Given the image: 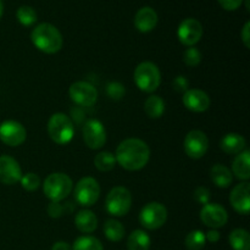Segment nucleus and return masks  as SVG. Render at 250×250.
<instances>
[{
	"label": "nucleus",
	"mask_w": 250,
	"mask_h": 250,
	"mask_svg": "<svg viewBox=\"0 0 250 250\" xmlns=\"http://www.w3.org/2000/svg\"><path fill=\"white\" fill-rule=\"evenodd\" d=\"M150 149L138 138H128L119 144L115 153L116 163L127 171H138L148 164Z\"/></svg>",
	"instance_id": "1"
},
{
	"label": "nucleus",
	"mask_w": 250,
	"mask_h": 250,
	"mask_svg": "<svg viewBox=\"0 0 250 250\" xmlns=\"http://www.w3.org/2000/svg\"><path fill=\"white\" fill-rule=\"evenodd\" d=\"M32 43L45 54H55L62 48L63 39L60 31L51 23L38 24L31 33Z\"/></svg>",
	"instance_id": "2"
},
{
	"label": "nucleus",
	"mask_w": 250,
	"mask_h": 250,
	"mask_svg": "<svg viewBox=\"0 0 250 250\" xmlns=\"http://www.w3.org/2000/svg\"><path fill=\"white\" fill-rule=\"evenodd\" d=\"M72 188V180L62 172L51 173L43 183L44 194L51 202H62L71 194Z\"/></svg>",
	"instance_id": "3"
},
{
	"label": "nucleus",
	"mask_w": 250,
	"mask_h": 250,
	"mask_svg": "<svg viewBox=\"0 0 250 250\" xmlns=\"http://www.w3.org/2000/svg\"><path fill=\"white\" fill-rule=\"evenodd\" d=\"M134 83L141 90L146 93H153L161 83V73L158 66L150 61L141 62L134 70Z\"/></svg>",
	"instance_id": "4"
},
{
	"label": "nucleus",
	"mask_w": 250,
	"mask_h": 250,
	"mask_svg": "<svg viewBox=\"0 0 250 250\" xmlns=\"http://www.w3.org/2000/svg\"><path fill=\"white\" fill-rule=\"evenodd\" d=\"M48 133L51 141L55 142L59 146H65L72 141L75 128L67 115L62 112H56L48 122Z\"/></svg>",
	"instance_id": "5"
},
{
	"label": "nucleus",
	"mask_w": 250,
	"mask_h": 250,
	"mask_svg": "<svg viewBox=\"0 0 250 250\" xmlns=\"http://www.w3.org/2000/svg\"><path fill=\"white\" fill-rule=\"evenodd\" d=\"M132 207V194L127 188L115 187L106 195L105 210L109 215L116 217L128 214Z\"/></svg>",
	"instance_id": "6"
},
{
	"label": "nucleus",
	"mask_w": 250,
	"mask_h": 250,
	"mask_svg": "<svg viewBox=\"0 0 250 250\" xmlns=\"http://www.w3.org/2000/svg\"><path fill=\"white\" fill-rule=\"evenodd\" d=\"M100 197V186L93 177H83L75 187V200L81 207H93Z\"/></svg>",
	"instance_id": "7"
},
{
	"label": "nucleus",
	"mask_w": 250,
	"mask_h": 250,
	"mask_svg": "<svg viewBox=\"0 0 250 250\" xmlns=\"http://www.w3.org/2000/svg\"><path fill=\"white\" fill-rule=\"evenodd\" d=\"M167 220V210L161 203H148L139 214V222L146 229H158Z\"/></svg>",
	"instance_id": "8"
},
{
	"label": "nucleus",
	"mask_w": 250,
	"mask_h": 250,
	"mask_svg": "<svg viewBox=\"0 0 250 250\" xmlns=\"http://www.w3.org/2000/svg\"><path fill=\"white\" fill-rule=\"evenodd\" d=\"M83 141L93 150L103 148L106 143V131L99 120L90 119L83 126Z\"/></svg>",
	"instance_id": "9"
},
{
	"label": "nucleus",
	"mask_w": 250,
	"mask_h": 250,
	"mask_svg": "<svg viewBox=\"0 0 250 250\" xmlns=\"http://www.w3.org/2000/svg\"><path fill=\"white\" fill-rule=\"evenodd\" d=\"M68 93L71 100L80 106H92L98 100L97 88L84 81H78L71 84Z\"/></svg>",
	"instance_id": "10"
},
{
	"label": "nucleus",
	"mask_w": 250,
	"mask_h": 250,
	"mask_svg": "<svg viewBox=\"0 0 250 250\" xmlns=\"http://www.w3.org/2000/svg\"><path fill=\"white\" fill-rule=\"evenodd\" d=\"M27 131L22 124L6 120L0 124V141L9 146H19L26 141Z\"/></svg>",
	"instance_id": "11"
},
{
	"label": "nucleus",
	"mask_w": 250,
	"mask_h": 250,
	"mask_svg": "<svg viewBox=\"0 0 250 250\" xmlns=\"http://www.w3.org/2000/svg\"><path fill=\"white\" fill-rule=\"evenodd\" d=\"M208 149H209V139L204 132L199 129L188 132L185 138V151L189 158H203L207 154Z\"/></svg>",
	"instance_id": "12"
},
{
	"label": "nucleus",
	"mask_w": 250,
	"mask_h": 250,
	"mask_svg": "<svg viewBox=\"0 0 250 250\" xmlns=\"http://www.w3.org/2000/svg\"><path fill=\"white\" fill-rule=\"evenodd\" d=\"M200 220L210 229H220L227 224L229 214L221 205L216 203H208L200 210Z\"/></svg>",
	"instance_id": "13"
},
{
	"label": "nucleus",
	"mask_w": 250,
	"mask_h": 250,
	"mask_svg": "<svg viewBox=\"0 0 250 250\" xmlns=\"http://www.w3.org/2000/svg\"><path fill=\"white\" fill-rule=\"evenodd\" d=\"M178 41L186 46H193L202 39L203 26L198 20L186 19L178 26Z\"/></svg>",
	"instance_id": "14"
},
{
	"label": "nucleus",
	"mask_w": 250,
	"mask_h": 250,
	"mask_svg": "<svg viewBox=\"0 0 250 250\" xmlns=\"http://www.w3.org/2000/svg\"><path fill=\"white\" fill-rule=\"evenodd\" d=\"M21 177V166L15 159L9 155L0 156V182L12 186L20 182Z\"/></svg>",
	"instance_id": "15"
},
{
	"label": "nucleus",
	"mask_w": 250,
	"mask_h": 250,
	"mask_svg": "<svg viewBox=\"0 0 250 250\" xmlns=\"http://www.w3.org/2000/svg\"><path fill=\"white\" fill-rule=\"evenodd\" d=\"M183 105L187 107L189 111L193 112H204L210 107V98L204 90L202 89H188L185 92L182 97Z\"/></svg>",
	"instance_id": "16"
},
{
	"label": "nucleus",
	"mask_w": 250,
	"mask_h": 250,
	"mask_svg": "<svg viewBox=\"0 0 250 250\" xmlns=\"http://www.w3.org/2000/svg\"><path fill=\"white\" fill-rule=\"evenodd\" d=\"M229 202L237 212L242 215H248L250 210V185L248 182H242L232 189L229 194Z\"/></svg>",
	"instance_id": "17"
},
{
	"label": "nucleus",
	"mask_w": 250,
	"mask_h": 250,
	"mask_svg": "<svg viewBox=\"0 0 250 250\" xmlns=\"http://www.w3.org/2000/svg\"><path fill=\"white\" fill-rule=\"evenodd\" d=\"M158 24V14L151 7H142L134 16V26L142 33H148L153 31Z\"/></svg>",
	"instance_id": "18"
},
{
	"label": "nucleus",
	"mask_w": 250,
	"mask_h": 250,
	"mask_svg": "<svg viewBox=\"0 0 250 250\" xmlns=\"http://www.w3.org/2000/svg\"><path fill=\"white\" fill-rule=\"evenodd\" d=\"M247 142L243 136L238 133H227L220 141V148L226 154H239L246 148Z\"/></svg>",
	"instance_id": "19"
},
{
	"label": "nucleus",
	"mask_w": 250,
	"mask_h": 250,
	"mask_svg": "<svg viewBox=\"0 0 250 250\" xmlns=\"http://www.w3.org/2000/svg\"><path fill=\"white\" fill-rule=\"evenodd\" d=\"M250 151L244 150L236 156L232 164V175L238 180L248 181L250 178Z\"/></svg>",
	"instance_id": "20"
},
{
	"label": "nucleus",
	"mask_w": 250,
	"mask_h": 250,
	"mask_svg": "<svg viewBox=\"0 0 250 250\" xmlns=\"http://www.w3.org/2000/svg\"><path fill=\"white\" fill-rule=\"evenodd\" d=\"M75 225L82 233H92L98 227V219L90 210H81L75 217Z\"/></svg>",
	"instance_id": "21"
},
{
	"label": "nucleus",
	"mask_w": 250,
	"mask_h": 250,
	"mask_svg": "<svg viewBox=\"0 0 250 250\" xmlns=\"http://www.w3.org/2000/svg\"><path fill=\"white\" fill-rule=\"evenodd\" d=\"M210 177L215 186L220 188H227L232 183V172L229 167L221 164H216L210 170Z\"/></svg>",
	"instance_id": "22"
},
{
	"label": "nucleus",
	"mask_w": 250,
	"mask_h": 250,
	"mask_svg": "<svg viewBox=\"0 0 250 250\" xmlns=\"http://www.w3.org/2000/svg\"><path fill=\"white\" fill-rule=\"evenodd\" d=\"M150 237L143 229H136L129 234L127 239L128 250H149L150 248Z\"/></svg>",
	"instance_id": "23"
},
{
	"label": "nucleus",
	"mask_w": 250,
	"mask_h": 250,
	"mask_svg": "<svg viewBox=\"0 0 250 250\" xmlns=\"http://www.w3.org/2000/svg\"><path fill=\"white\" fill-rule=\"evenodd\" d=\"M229 241L233 250H250V234L247 229H233L229 234Z\"/></svg>",
	"instance_id": "24"
},
{
	"label": "nucleus",
	"mask_w": 250,
	"mask_h": 250,
	"mask_svg": "<svg viewBox=\"0 0 250 250\" xmlns=\"http://www.w3.org/2000/svg\"><path fill=\"white\" fill-rule=\"evenodd\" d=\"M144 111L150 119H159L165 112V102L159 95H151L144 103Z\"/></svg>",
	"instance_id": "25"
},
{
	"label": "nucleus",
	"mask_w": 250,
	"mask_h": 250,
	"mask_svg": "<svg viewBox=\"0 0 250 250\" xmlns=\"http://www.w3.org/2000/svg\"><path fill=\"white\" fill-rule=\"evenodd\" d=\"M104 233L109 241L120 242L125 237V227L117 220L109 219L104 224Z\"/></svg>",
	"instance_id": "26"
},
{
	"label": "nucleus",
	"mask_w": 250,
	"mask_h": 250,
	"mask_svg": "<svg viewBox=\"0 0 250 250\" xmlns=\"http://www.w3.org/2000/svg\"><path fill=\"white\" fill-rule=\"evenodd\" d=\"M94 165L102 172H109V171L114 170L115 165H116V159H115L114 154L110 151H102L95 155Z\"/></svg>",
	"instance_id": "27"
},
{
	"label": "nucleus",
	"mask_w": 250,
	"mask_h": 250,
	"mask_svg": "<svg viewBox=\"0 0 250 250\" xmlns=\"http://www.w3.org/2000/svg\"><path fill=\"white\" fill-rule=\"evenodd\" d=\"M72 250H104L102 242L92 236L78 237L72 246Z\"/></svg>",
	"instance_id": "28"
},
{
	"label": "nucleus",
	"mask_w": 250,
	"mask_h": 250,
	"mask_svg": "<svg viewBox=\"0 0 250 250\" xmlns=\"http://www.w3.org/2000/svg\"><path fill=\"white\" fill-rule=\"evenodd\" d=\"M207 243L205 233L199 229L189 232L186 237V247L188 250H202Z\"/></svg>",
	"instance_id": "29"
},
{
	"label": "nucleus",
	"mask_w": 250,
	"mask_h": 250,
	"mask_svg": "<svg viewBox=\"0 0 250 250\" xmlns=\"http://www.w3.org/2000/svg\"><path fill=\"white\" fill-rule=\"evenodd\" d=\"M16 17L22 26L29 27V26H32V24L36 23L37 12L33 7L23 5V6L19 7V10H17Z\"/></svg>",
	"instance_id": "30"
},
{
	"label": "nucleus",
	"mask_w": 250,
	"mask_h": 250,
	"mask_svg": "<svg viewBox=\"0 0 250 250\" xmlns=\"http://www.w3.org/2000/svg\"><path fill=\"white\" fill-rule=\"evenodd\" d=\"M20 182H21V186L23 189L28 190V192H33V190L38 189L39 185H41V178L36 173L28 172L26 175H22Z\"/></svg>",
	"instance_id": "31"
},
{
	"label": "nucleus",
	"mask_w": 250,
	"mask_h": 250,
	"mask_svg": "<svg viewBox=\"0 0 250 250\" xmlns=\"http://www.w3.org/2000/svg\"><path fill=\"white\" fill-rule=\"evenodd\" d=\"M183 61H185V63L187 66L195 67L202 61V53L197 48H193V46L192 48H188L185 51V55H183Z\"/></svg>",
	"instance_id": "32"
},
{
	"label": "nucleus",
	"mask_w": 250,
	"mask_h": 250,
	"mask_svg": "<svg viewBox=\"0 0 250 250\" xmlns=\"http://www.w3.org/2000/svg\"><path fill=\"white\" fill-rule=\"evenodd\" d=\"M125 85L120 82H110L106 87V93L111 99L120 100L125 95Z\"/></svg>",
	"instance_id": "33"
},
{
	"label": "nucleus",
	"mask_w": 250,
	"mask_h": 250,
	"mask_svg": "<svg viewBox=\"0 0 250 250\" xmlns=\"http://www.w3.org/2000/svg\"><path fill=\"white\" fill-rule=\"evenodd\" d=\"M63 210H65V207L61 205L60 202H51L48 207V214L50 217L58 219L63 214Z\"/></svg>",
	"instance_id": "34"
},
{
	"label": "nucleus",
	"mask_w": 250,
	"mask_h": 250,
	"mask_svg": "<svg viewBox=\"0 0 250 250\" xmlns=\"http://www.w3.org/2000/svg\"><path fill=\"white\" fill-rule=\"evenodd\" d=\"M172 85H173V89H175L176 92L182 93V92H187L189 83H188V80L185 77V76H177V77L173 80Z\"/></svg>",
	"instance_id": "35"
},
{
	"label": "nucleus",
	"mask_w": 250,
	"mask_h": 250,
	"mask_svg": "<svg viewBox=\"0 0 250 250\" xmlns=\"http://www.w3.org/2000/svg\"><path fill=\"white\" fill-rule=\"evenodd\" d=\"M194 198L198 203H202V204H208L210 199V192L204 187H199L195 189L194 192Z\"/></svg>",
	"instance_id": "36"
},
{
	"label": "nucleus",
	"mask_w": 250,
	"mask_h": 250,
	"mask_svg": "<svg viewBox=\"0 0 250 250\" xmlns=\"http://www.w3.org/2000/svg\"><path fill=\"white\" fill-rule=\"evenodd\" d=\"M217 1H219V4L221 5L225 10L234 11V10H237L241 6L243 0H217Z\"/></svg>",
	"instance_id": "37"
},
{
	"label": "nucleus",
	"mask_w": 250,
	"mask_h": 250,
	"mask_svg": "<svg viewBox=\"0 0 250 250\" xmlns=\"http://www.w3.org/2000/svg\"><path fill=\"white\" fill-rule=\"evenodd\" d=\"M241 37H242V41H243L244 45H246V48H250V22H246V24H244L243 29H242V33H241Z\"/></svg>",
	"instance_id": "38"
},
{
	"label": "nucleus",
	"mask_w": 250,
	"mask_h": 250,
	"mask_svg": "<svg viewBox=\"0 0 250 250\" xmlns=\"http://www.w3.org/2000/svg\"><path fill=\"white\" fill-rule=\"evenodd\" d=\"M220 237L221 236H220V233L216 231V229H210V231L205 234V238H207V241L211 242V243H216V242H219Z\"/></svg>",
	"instance_id": "39"
},
{
	"label": "nucleus",
	"mask_w": 250,
	"mask_h": 250,
	"mask_svg": "<svg viewBox=\"0 0 250 250\" xmlns=\"http://www.w3.org/2000/svg\"><path fill=\"white\" fill-rule=\"evenodd\" d=\"M51 250H72V247L68 243H66V242H56V243L51 247Z\"/></svg>",
	"instance_id": "40"
},
{
	"label": "nucleus",
	"mask_w": 250,
	"mask_h": 250,
	"mask_svg": "<svg viewBox=\"0 0 250 250\" xmlns=\"http://www.w3.org/2000/svg\"><path fill=\"white\" fill-rule=\"evenodd\" d=\"M2 12H4V5H2V1L0 0V19L2 16Z\"/></svg>",
	"instance_id": "41"
}]
</instances>
